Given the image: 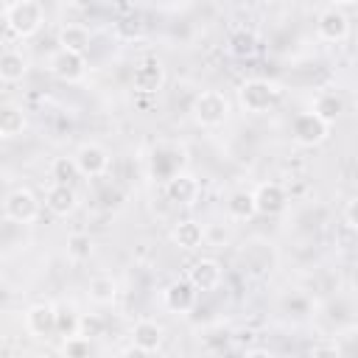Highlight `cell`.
Returning <instances> with one entry per match:
<instances>
[{
  "mask_svg": "<svg viewBox=\"0 0 358 358\" xmlns=\"http://www.w3.org/2000/svg\"><path fill=\"white\" fill-rule=\"evenodd\" d=\"M190 112H193L196 126H201V129H215V126H221V123L229 117V101H227V95L218 92V90H204V92H199V95L193 98Z\"/></svg>",
  "mask_w": 358,
  "mask_h": 358,
  "instance_id": "1",
  "label": "cell"
},
{
  "mask_svg": "<svg viewBox=\"0 0 358 358\" xmlns=\"http://www.w3.org/2000/svg\"><path fill=\"white\" fill-rule=\"evenodd\" d=\"M45 22V11L36 0H14L6 8V25L11 28V34L17 36H34Z\"/></svg>",
  "mask_w": 358,
  "mask_h": 358,
  "instance_id": "2",
  "label": "cell"
},
{
  "mask_svg": "<svg viewBox=\"0 0 358 358\" xmlns=\"http://www.w3.org/2000/svg\"><path fill=\"white\" fill-rule=\"evenodd\" d=\"M238 101L246 112H268L280 101V87L268 78H249L238 87Z\"/></svg>",
  "mask_w": 358,
  "mask_h": 358,
  "instance_id": "3",
  "label": "cell"
},
{
  "mask_svg": "<svg viewBox=\"0 0 358 358\" xmlns=\"http://www.w3.org/2000/svg\"><path fill=\"white\" fill-rule=\"evenodd\" d=\"M3 213L14 224H31L39 218V199L28 187H14L3 201Z\"/></svg>",
  "mask_w": 358,
  "mask_h": 358,
  "instance_id": "4",
  "label": "cell"
},
{
  "mask_svg": "<svg viewBox=\"0 0 358 358\" xmlns=\"http://www.w3.org/2000/svg\"><path fill=\"white\" fill-rule=\"evenodd\" d=\"M165 84V67L159 59L154 56H145L134 64V73H131V87L140 92V95H157Z\"/></svg>",
  "mask_w": 358,
  "mask_h": 358,
  "instance_id": "5",
  "label": "cell"
},
{
  "mask_svg": "<svg viewBox=\"0 0 358 358\" xmlns=\"http://www.w3.org/2000/svg\"><path fill=\"white\" fill-rule=\"evenodd\" d=\"M48 70H50L59 81L73 84V81H81V78L87 76V59H84V53H76V50H64V48H59V50L50 56Z\"/></svg>",
  "mask_w": 358,
  "mask_h": 358,
  "instance_id": "6",
  "label": "cell"
},
{
  "mask_svg": "<svg viewBox=\"0 0 358 358\" xmlns=\"http://www.w3.org/2000/svg\"><path fill=\"white\" fill-rule=\"evenodd\" d=\"M294 143L296 145H305V148H313V145H322L327 137H330V123L319 120L313 112H305L294 120Z\"/></svg>",
  "mask_w": 358,
  "mask_h": 358,
  "instance_id": "7",
  "label": "cell"
},
{
  "mask_svg": "<svg viewBox=\"0 0 358 358\" xmlns=\"http://www.w3.org/2000/svg\"><path fill=\"white\" fill-rule=\"evenodd\" d=\"M165 196H168V201L176 204V207H190V204H196V199H199V179H196L193 173L176 171V173H171L168 182H165Z\"/></svg>",
  "mask_w": 358,
  "mask_h": 358,
  "instance_id": "8",
  "label": "cell"
},
{
  "mask_svg": "<svg viewBox=\"0 0 358 358\" xmlns=\"http://www.w3.org/2000/svg\"><path fill=\"white\" fill-rule=\"evenodd\" d=\"M316 34L322 42H344L350 36V20L341 8L330 6L316 17Z\"/></svg>",
  "mask_w": 358,
  "mask_h": 358,
  "instance_id": "9",
  "label": "cell"
},
{
  "mask_svg": "<svg viewBox=\"0 0 358 358\" xmlns=\"http://www.w3.org/2000/svg\"><path fill=\"white\" fill-rule=\"evenodd\" d=\"M76 165H78V173L81 176H103L109 171V154L103 145L98 143H84L78 151H76Z\"/></svg>",
  "mask_w": 358,
  "mask_h": 358,
  "instance_id": "10",
  "label": "cell"
},
{
  "mask_svg": "<svg viewBox=\"0 0 358 358\" xmlns=\"http://www.w3.org/2000/svg\"><path fill=\"white\" fill-rule=\"evenodd\" d=\"M187 280H190V285H193L196 291H215V288L221 285V280H224V268H221L218 260L201 257V260H196V263L187 268Z\"/></svg>",
  "mask_w": 358,
  "mask_h": 358,
  "instance_id": "11",
  "label": "cell"
},
{
  "mask_svg": "<svg viewBox=\"0 0 358 358\" xmlns=\"http://www.w3.org/2000/svg\"><path fill=\"white\" fill-rule=\"evenodd\" d=\"M25 330L36 338H48L56 333V305L36 302L25 310Z\"/></svg>",
  "mask_w": 358,
  "mask_h": 358,
  "instance_id": "12",
  "label": "cell"
},
{
  "mask_svg": "<svg viewBox=\"0 0 358 358\" xmlns=\"http://www.w3.org/2000/svg\"><path fill=\"white\" fill-rule=\"evenodd\" d=\"M252 199H255V213H260V215H277L288 204V196H285L282 185H277V182L257 185V190H252Z\"/></svg>",
  "mask_w": 358,
  "mask_h": 358,
  "instance_id": "13",
  "label": "cell"
},
{
  "mask_svg": "<svg viewBox=\"0 0 358 358\" xmlns=\"http://www.w3.org/2000/svg\"><path fill=\"white\" fill-rule=\"evenodd\" d=\"M45 207H48L53 215H59V218L73 215L76 207H78L76 187H73V185H56V182H53V185L45 190Z\"/></svg>",
  "mask_w": 358,
  "mask_h": 358,
  "instance_id": "14",
  "label": "cell"
},
{
  "mask_svg": "<svg viewBox=\"0 0 358 358\" xmlns=\"http://www.w3.org/2000/svg\"><path fill=\"white\" fill-rule=\"evenodd\" d=\"M162 338H165V330L159 322L154 319H140L134 322L131 327V344L140 350V352H157L162 347Z\"/></svg>",
  "mask_w": 358,
  "mask_h": 358,
  "instance_id": "15",
  "label": "cell"
},
{
  "mask_svg": "<svg viewBox=\"0 0 358 358\" xmlns=\"http://www.w3.org/2000/svg\"><path fill=\"white\" fill-rule=\"evenodd\" d=\"M196 294H199V291L190 285V280H173V282L162 291V302H165L168 310L185 313V310H190V308L196 305Z\"/></svg>",
  "mask_w": 358,
  "mask_h": 358,
  "instance_id": "16",
  "label": "cell"
},
{
  "mask_svg": "<svg viewBox=\"0 0 358 358\" xmlns=\"http://www.w3.org/2000/svg\"><path fill=\"white\" fill-rule=\"evenodd\" d=\"M310 112H313L319 120H324V123H336V120L344 115V98H341L336 90H322V92L313 98Z\"/></svg>",
  "mask_w": 358,
  "mask_h": 358,
  "instance_id": "17",
  "label": "cell"
},
{
  "mask_svg": "<svg viewBox=\"0 0 358 358\" xmlns=\"http://www.w3.org/2000/svg\"><path fill=\"white\" fill-rule=\"evenodd\" d=\"M171 238H173V243H176L179 249H187V252H193V249H199V246L204 243L207 232H204V227H201L199 221H193V218H185V221H179V224L173 227Z\"/></svg>",
  "mask_w": 358,
  "mask_h": 358,
  "instance_id": "18",
  "label": "cell"
},
{
  "mask_svg": "<svg viewBox=\"0 0 358 358\" xmlns=\"http://www.w3.org/2000/svg\"><path fill=\"white\" fill-rule=\"evenodd\" d=\"M28 73V59L20 53V50H6L0 53V78L8 81V84H17L22 81Z\"/></svg>",
  "mask_w": 358,
  "mask_h": 358,
  "instance_id": "19",
  "label": "cell"
},
{
  "mask_svg": "<svg viewBox=\"0 0 358 358\" xmlns=\"http://www.w3.org/2000/svg\"><path fill=\"white\" fill-rule=\"evenodd\" d=\"M59 45L64 50L87 53L90 50V31L84 25H62L59 28Z\"/></svg>",
  "mask_w": 358,
  "mask_h": 358,
  "instance_id": "20",
  "label": "cell"
},
{
  "mask_svg": "<svg viewBox=\"0 0 358 358\" xmlns=\"http://www.w3.org/2000/svg\"><path fill=\"white\" fill-rule=\"evenodd\" d=\"M87 294H90V299H92L95 305H112L115 296H117V282H115L109 274H98V277L90 280Z\"/></svg>",
  "mask_w": 358,
  "mask_h": 358,
  "instance_id": "21",
  "label": "cell"
},
{
  "mask_svg": "<svg viewBox=\"0 0 358 358\" xmlns=\"http://www.w3.org/2000/svg\"><path fill=\"white\" fill-rule=\"evenodd\" d=\"M25 129V112L14 103L0 106V137H17Z\"/></svg>",
  "mask_w": 358,
  "mask_h": 358,
  "instance_id": "22",
  "label": "cell"
},
{
  "mask_svg": "<svg viewBox=\"0 0 358 358\" xmlns=\"http://www.w3.org/2000/svg\"><path fill=\"white\" fill-rule=\"evenodd\" d=\"M227 213L232 221H249L255 215V199L249 190H235L227 199Z\"/></svg>",
  "mask_w": 358,
  "mask_h": 358,
  "instance_id": "23",
  "label": "cell"
},
{
  "mask_svg": "<svg viewBox=\"0 0 358 358\" xmlns=\"http://www.w3.org/2000/svg\"><path fill=\"white\" fill-rule=\"evenodd\" d=\"M50 176L56 185H76L81 173H78V165L73 157H56L50 165Z\"/></svg>",
  "mask_w": 358,
  "mask_h": 358,
  "instance_id": "24",
  "label": "cell"
},
{
  "mask_svg": "<svg viewBox=\"0 0 358 358\" xmlns=\"http://www.w3.org/2000/svg\"><path fill=\"white\" fill-rule=\"evenodd\" d=\"M78 319H81V313H76L73 305H56V333L62 338L78 333Z\"/></svg>",
  "mask_w": 358,
  "mask_h": 358,
  "instance_id": "25",
  "label": "cell"
},
{
  "mask_svg": "<svg viewBox=\"0 0 358 358\" xmlns=\"http://www.w3.org/2000/svg\"><path fill=\"white\" fill-rule=\"evenodd\" d=\"M229 53H232L235 59H252V56L257 53V39H255V34H249V31L232 34V36H229Z\"/></svg>",
  "mask_w": 358,
  "mask_h": 358,
  "instance_id": "26",
  "label": "cell"
},
{
  "mask_svg": "<svg viewBox=\"0 0 358 358\" xmlns=\"http://www.w3.org/2000/svg\"><path fill=\"white\" fill-rule=\"evenodd\" d=\"M67 255H70L76 263L87 260V257L92 255V238L84 235V232H73V235L67 238Z\"/></svg>",
  "mask_w": 358,
  "mask_h": 358,
  "instance_id": "27",
  "label": "cell"
},
{
  "mask_svg": "<svg viewBox=\"0 0 358 358\" xmlns=\"http://www.w3.org/2000/svg\"><path fill=\"white\" fill-rule=\"evenodd\" d=\"M62 352H64L67 358H87V355L92 352V338H87V336H81V333L67 336V338L62 341Z\"/></svg>",
  "mask_w": 358,
  "mask_h": 358,
  "instance_id": "28",
  "label": "cell"
},
{
  "mask_svg": "<svg viewBox=\"0 0 358 358\" xmlns=\"http://www.w3.org/2000/svg\"><path fill=\"white\" fill-rule=\"evenodd\" d=\"M78 333L87 336V338L103 336V319H101V316H81V319H78Z\"/></svg>",
  "mask_w": 358,
  "mask_h": 358,
  "instance_id": "29",
  "label": "cell"
},
{
  "mask_svg": "<svg viewBox=\"0 0 358 358\" xmlns=\"http://www.w3.org/2000/svg\"><path fill=\"white\" fill-rule=\"evenodd\" d=\"M344 227L347 229H355V199H350L347 207H344Z\"/></svg>",
  "mask_w": 358,
  "mask_h": 358,
  "instance_id": "30",
  "label": "cell"
},
{
  "mask_svg": "<svg viewBox=\"0 0 358 358\" xmlns=\"http://www.w3.org/2000/svg\"><path fill=\"white\" fill-rule=\"evenodd\" d=\"M73 8H90V6H95L98 0H67Z\"/></svg>",
  "mask_w": 358,
  "mask_h": 358,
  "instance_id": "31",
  "label": "cell"
},
{
  "mask_svg": "<svg viewBox=\"0 0 358 358\" xmlns=\"http://www.w3.org/2000/svg\"><path fill=\"white\" fill-rule=\"evenodd\" d=\"M330 3H333L336 8H347V6H355L358 0H330Z\"/></svg>",
  "mask_w": 358,
  "mask_h": 358,
  "instance_id": "32",
  "label": "cell"
}]
</instances>
